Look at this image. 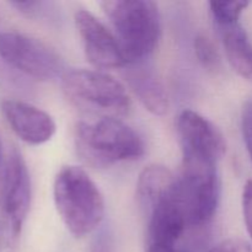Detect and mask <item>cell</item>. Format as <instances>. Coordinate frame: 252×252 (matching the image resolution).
Segmentation results:
<instances>
[{"instance_id":"cell-1","label":"cell","mask_w":252,"mask_h":252,"mask_svg":"<svg viewBox=\"0 0 252 252\" xmlns=\"http://www.w3.org/2000/svg\"><path fill=\"white\" fill-rule=\"evenodd\" d=\"M56 208L75 238L93 233L105 216V201L88 172L79 166L62 167L53 185Z\"/></svg>"},{"instance_id":"cell-2","label":"cell","mask_w":252,"mask_h":252,"mask_svg":"<svg viewBox=\"0 0 252 252\" xmlns=\"http://www.w3.org/2000/svg\"><path fill=\"white\" fill-rule=\"evenodd\" d=\"M100 5L115 29L128 64L145 61L161 36L158 5L149 0H105Z\"/></svg>"},{"instance_id":"cell-3","label":"cell","mask_w":252,"mask_h":252,"mask_svg":"<svg viewBox=\"0 0 252 252\" xmlns=\"http://www.w3.org/2000/svg\"><path fill=\"white\" fill-rule=\"evenodd\" d=\"M76 149L86 164L107 167L139 159L145 145L140 135L120 118L102 117L95 123L76 126Z\"/></svg>"},{"instance_id":"cell-4","label":"cell","mask_w":252,"mask_h":252,"mask_svg":"<svg viewBox=\"0 0 252 252\" xmlns=\"http://www.w3.org/2000/svg\"><path fill=\"white\" fill-rule=\"evenodd\" d=\"M62 88L70 102L78 107L105 117L129 113L132 100L126 86L102 70L78 69L63 75Z\"/></svg>"},{"instance_id":"cell-5","label":"cell","mask_w":252,"mask_h":252,"mask_svg":"<svg viewBox=\"0 0 252 252\" xmlns=\"http://www.w3.org/2000/svg\"><path fill=\"white\" fill-rule=\"evenodd\" d=\"M218 164L182 160L176 196L189 226H203L213 219L219 203Z\"/></svg>"},{"instance_id":"cell-6","label":"cell","mask_w":252,"mask_h":252,"mask_svg":"<svg viewBox=\"0 0 252 252\" xmlns=\"http://www.w3.org/2000/svg\"><path fill=\"white\" fill-rule=\"evenodd\" d=\"M0 61L7 69L39 81L53 80L64 70L63 61L53 48L15 31L0 32Z\"/></svg>"},{"instance_id":"cell-7","label":"cell","mask_w":252,"mask_h":252,"mask_svg":"<svg viewBox=\"0 0 252 252\" xmlns=\"http://www.w3.org/2000/svg\"><path fill=\"white\" fill-rule=\"evenodd\" d=\"M177 135L182 160L218 164L226 150L224 135L209 120L192 110H185L177 118Z\"/></svg>"},{"instance_id":"cell-8","label":"cell","mask_w":252,"mask_h":252,"mask_svg":"<svg viewBox=\"0 0 252 252\" xmlns=\"http://www.w3.org/2000/svg\"><path fill=\"white\" fill-rule=\"evenodd\" d=\"M75 26L83 42L86 58L97 70L128 65L116 34L95 15L88 10H79L75 14Z\"/></svg>"},{"instance_id":"cell-9","label":"cell","mask_w":252,"mask_h":252,"mask_svg":"<svg viewBox=\"0 0 252 252\" xmlns=\"http://www.w3.org/2000/svg\"><path fill=\"white\" fill-rule=\"evenodd\" d=\"M1 199L10 234L15 240L21 234L31 204V179L26 162L17 149H12L7 158Z\"/></svg>"},{"instance_id":"cell-10","label":"cell","mask_w":252,"mask_h":252,"mask_svg":"<svg viewBox=\"0 0 252 252\" xmlns=\"http://www.w3.org/2000/svg\"><path fill=\"white\" fill-rule=\"evenodd\" d=\"M1 113L12 132L27 144H44L56 134L57 126L53 118L29 102L4 100Z\"/></svg>"},{"instance_id":"cell-11","label":"cell","mask_w":252,"mask_h":252,"mask_svg":"<svg viewBox=\"0 0 252 252\" xmlns=\"http://www.w3.org/2000/svg\"><path fill=\"white\" fill-rule=\"evenodd\" d=\"M147 216L148 246H176L189 228L184 209L177 199L176 187L172 193L155 203Z\"/></svg>"},{"instance_id":"cell-12","label":"cell","mask_w":252,"mask_h":252,"mask_svg":"<svg viewBox=\"0 0 252 252\" xmlns=\"http://www.w3.org/2000/svg\"><path fill=\"white\" fill-rule=\"evenodd\" d=\"M132 65L127 73V79L140 102L153 115L162 116L170 107L169 96L161 81L152 70L142 65V63L128 64Z\"/></svg>"},{"instance_id":"cell-13","label":"cell","mask_w":252,"mask_h":252,"mask_svg":"<svg viewBox=\"0 0 252 252\" xmlns=\"http://www.w3.org/2000/svg\"><path fill=\"white\" fill-rule=\"evenodd\" d=\"M231 68L252 83V43L240 22L217 27Z\"/></svg>"},{"instance_id":"cell-14","label":"cell","mask_w":252,"mask_h":252,"mask_svg":"<svg viewBox=\"0 0 252 252\" xmlns=\"http://www.w3.org/2000/svg\"><path fill=\"white\" fill-rule=\"evenodd\" d=\"M177 177L164 165L152 164L145 166L137 182V197L140 207L149 211L160 199L172 193Z\"/></svg>"},{"instance_id":"cell-15","label":"cell","mask_w":252,"mask_h":252,"mask_svg":"<svg viewBox=\"0 0 252 252\" xmlns=\"http://www.w3.org/2000/svg\"><path fill=\"white\" fill-rule=\"evenodd\" d=\"M249 6L248 1H211L212 19L217 27L236 24L240 20L241 14Z\"/></svg>"},{"instance_id":"cell-16","label":"cell","mask_w":252,"mask_h":252,"mask_svg":"<svg viewBox=\"0 0 252 252\" xmlns=\"http://www.w3.org/2000/svg\"><path fill=\"white\" fill-rule=\"evenodd\" d=\"M194 54L199 63L206 69H217L220 64V57L213 42L204 34L194 38Z\"/></svg>"},{"instance_id":"cell-17","label":"cell","mask_w":252,"mask_h":252,"mask_svg":"<svg viewBox=\"0 0 252 252\" xmlns=\"http://www.w3.org/2000/svg\"><path fill=\"white\" fill-rule=\"evenodd\" d=\"M241 132L252 161V98L244 105L241 113Z\"/></svg>"},{"instance_id":"cell-18","label":"cell","mask_w":252,"mask_h":252,"mask_svg":"<svg viewBox=\"0 0 252 252\" xmlns=\"http://www.w3.org/2000/svg\"><path fill=\"white\" fill-rule=\"evenodd\" d=\"M207 252H252V246L244 239L230 238L220 241Z\"/></svg>"},{"instance_id":"cell-19","label":"cell","mask_w":252,"mask_h":252,"mask_svg":"<svg viewBox=\"0 0 252 252\" xmlns=\"http://www.w3.org/2000/svg\"><path fill=\"white\" fill-rule=\"evenodd\" d=\"M243 213L248 233L252 239V180H249L243 191Z\"/></svg>"},{"instance_id":"cell-20","label":"cell","mask_w":252,"mask_h":252,"mask_svg":"<svg viewBox=\"0 0 252 252\" xmlns=\"http://www.w3.org/2000/svg\"><path fill=\"white\" fill-rule=\"evenodd\" d=\"M147 252H189L181 250L177 246H148Z\"/></svg>"},{"instance_id":"cell-21","label":"cell","mask_w":252,"mask_h":252,"mask_svg":"<svg viewBox=\"0 0 252 252\" xmlns=\"http://www.w3.org/2000/svg\"><path fill=\"white\" fill-rule=\"evenodd\" d=\"M5 166H6V162H4V159H2V148H1V143H0V198H1L2 185H4Z\"/></svg>"}]
</instances>
